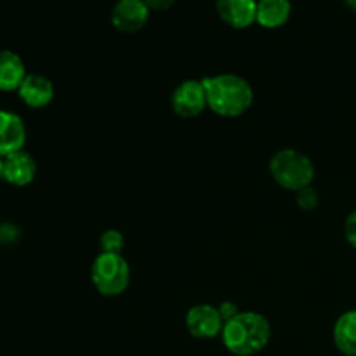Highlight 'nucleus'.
<instances>
[{
    "mask_svg": "<svg viewBox=\"0 0 356 356\" xmlns=\"http://www.w3.org/2000/svg\"><path fill=\"white\" fill-rule=\"evenodd\" d=\"M26 75V68L19 54L2 49L0 51V90L3 92L17 90Z\"/></svg>",
    "mask_w": 356,
    "mask_h": 356,
    "instance_id": "obj_13",
    "label": "nucleus"
},
{
    "mask_svg": "<svg viewBox=\"0 0 356 356\" xmlns=\"http://www.w3.org/2000/svg\"><path fill=\"white\" fill-rule=\"evenodd\" d=\"M146 6L149 7V10H156V13H163V10H169L170 7L176 3V0H145Z\"/></svg>",
    "mask_w": 356,
    "mask_h": 356,
    "instance_id": "obj_18",
    "label": "nucleus"
},
{
    "mask_svg": "<svg viewBox=\"0 0 356 356\" xmlns=\"http://www.w3.org/2000/svg\"><path fill=\"white\" fill-rule=\"evenodd\" d=\"M270 174L275 183L284 190L301 191L312 186L315 179V165L312 159L294 148H285L275 153L270 160Z\"/></svg>",
    "mask_w": 356,
    "mask_h": 356,
    "instance_id": "obj_3",
    "label": "nucleus"
},
{
    "mask_svg": "<svg viewBox=\"0 0 356 356\" xmlns=\"http://www.w3.org/2000/svg\"><path fill=\"white\" fill-rule=\"evenodd\" d=\"M170 106L181 118H195L207 108V94L202 80H184L174 89Z\"/></svg>",
    "mask_w": 356,
    "mask_h": 356,
    "instance_id": "obj_5",
    "label": "nucleus"
},
{
    "mask_svg": "<svg viewBox=\"0 0 356 356\" xmlns=\"http://www.w3.org/2000/svg\"><path fill=\"white\" fill-rule=\"evenodd\" d=\"M90 280L101 296L117 298L131 284V268L122 254L101 252L90 268Z\"/></svg>",
    "mask_w": 356,
    "mask_h": 356,
    "instance_id": "obj_4",
    "label": "nucleus"
},
{
    "mask_svg": "<svg viewBox=\"0 0 356 356\" xmlns=\"http://www.w3.org/2000/svg\"><path fill=\"white\" fill-rule=\"evenodd\" d=\"M19 99L30 108H44L54 99V86L51 80L38 73H30L17 89Z\"/></svg>",
    "mask_w": 356,
    "mask_h": 356,
    "instance_id": "obj_11",
    "label": "nucleus"
},
{
    "mask_svg": "<svg viewBox=\"0 0 356 356\" xmlns=\"http://www.w3.org/2000/svg\"><path fill=\"white\" fill-rule=\"evenodd\" d=\"M344 233H346L348 243H350V245L356 250V211L348 216L346 226H344Z\"/></svg>",
    "mask_w": 356,
    "mask_h": 356,
    "instance_id": "obj_17",
    "label": "nucleus"
},
{
    "mask_svg": "<svg viewBox=\"0 0 356 356\" xmlns=\"http://www.w3.org/2000/svg\"><path fill=\"white\" fill-rule=\"evenodd\" d=\"M149 7L145 0H117L110 14L111 24L122 33H138L149 19Z\"/></svg>",
    "mask_w": 356,
    "mask_h": 356,
    "instance_id": "obj_6",
    "label": "nucleus"
},
{
    "mask_svg": "<svg viewBox=\"0 0 356 356\" xmlns=\"http://www.w3.org/2000/svg\"><path fill=\"white\" fill-rule=\"evenodd\" d=\"M225 320L216 306L197 305L186 313V329L195 339H214L221 336Z\"/></svg>",
    "mask_w": 356,
    "mask_h": 356,
    "instance_id": "obj_7",
    "label": "nucleus"
},
{
    "mask_svg": "<svg viewBox=\"0 0 356 356\" xmlns=\"http://www.w3.org/2000/svg\"><path fill=\"white\" fill-rule=\"evenodd\" d=\"M99 245L101 252L122 254V250H124L125 247V238L124 235H122V232H118V229H106V232L101 235Z\"/></svg>",
    "mask_w": 356,
    "mask_h": 356,
    "instance_id": "obj_15",
    "label": "nucleus"
},
{
    "mask_svg": "<svg viewBox=\"0 0 356 356\" xmlns=\"http://www.w3.org/2000/svg\"><path fill=\"white\" fill-rule=\"evenodd\" d=\"M298 205L302 211H313L318 205V197H316L315 190L312 186L298 191Z\"/></svg>",
    "mask_w": 356,
    "mask_h": 356,
    "instance_id": "obj_16",
    "label": "nucleus"
},
{
    "mask_svg": "<svg viewBox=\"0 0 356 356\" xmlns=\"http://www.w3.org/2000/svg\"><path fill=\"white\" fill-rule=\"evenodd\" d=\"M334 343L344 356H356V309L343 313L334 325Z\"/></svg>",
    "mask_w": 356,
    "mask_h": 356,
    "instance_id": "obj_14",
    "label": "nucleus"
},
{
    "mask_svg": "<svg viewBox=\"0 0 356 356\" xmlns=\"http://www.w3.org/2000/svg\"><path fill=\"white\" fill-rule=\"evenodd\" d=\"M35 176H37V162L33 156L26 152H16L13 155L3 156V169H2V179L13 186H28L33 183Z\"/></svg>",
    "mask_w": 356,
    "mask_h": 356,
    "instance_id": "obj_9",
    "label": "nucleus"
},
{
    "mask_svg": "<svg viewBox=\"0 0 356 356\" xmlns=\"http://www.w3.org/2000/svg\"><path fill=\"white\" fill-rule=\"evenodd\" d=\"M207 94V108L225 118L247 113L254 103L252 86L243 76L221 73L202 80Z\"/></svg>",
    "mask_w": 356,
    "mask_h": 356,
    "instance_id": "obj_1",
    "label": "nucleus"
},
{
    "mask_svg": "<svg viewBox=\"0 0 356 356\" xmlns=\"http://www.w3.org/2000/svg\"><path fill=\"white\" fill-rule=\"evenodd\" d=\"M216 13L228 26L245 30L256 23L257 0H216Z\"/></svg>",
    "mask_w": 356,
    "mask_h": 356,
    "instance_id": "obj_8",
    "label": "nucleus"
},
{
    "mask_svg": "<svg viewBox=\"0 0 356 356\" xmlns=\"http://www.w3.org/2000/svg\"><path fill=\"white\" fill-rule=\"evenodd\" d=\"M271 325L257 312H240L225 323L221 332L222 344L235 356H252L268 346Z\"/></svg>",
    "mask_w": 356,
    "mask_h": 356,
    "instance_id": "obj_2",
    "label": "nucleus"
},
{
    "mask_svg": "<svg viewBox=\"0 0 356 356\" xmlns=\"http://www.w3.org/2000/svg\"><path fill=\"white\" fill-rule=\"evenodd\" d=\"M2 169H3V156H0V177H2Z\"/></svg>",
    "mask_w": 356,
    "mask_h": 356,
    "instance_id": "obj_21",
    "label": "nucleus"
},
{
    "mask_svg": "<svg viewBox=\"0 0 356 356\" xmlns=\"http://www.w3.org/2000/svg\"><path fill=\"white\" fill-rule=\"evenodd\" d=\"M344 2H346V3H348V6H350V7H351V9H353V10H356V0H344Z\"/></svg>",
    "mask_w": 356,
    "mask_h": 356,
    "instance_id": "obj_20",
    "label": "nucleus"
},
{
    "mask_svg": "<svg viewBox=\"0 0 356 356\" xmlns=\"http://www.w3.org/2000/svg\"><path fill=\"white\" fill-rule=\"evenodd\" d=\"M26 143V127L19 115L0 110V156L21 152Z\"/></svg>",
    "mask_w": 356,
    "mask_h": 356,
    "instance_id": "obj_10",
    "label": "nucleus"
},
{
    "mask_svg": "<svg viewBox=\"0 0 356 356\" xmlns=\"http://www.w3.org/2000/svg\"><path fill=\"white\" fill-rule=\"evenodd\" d=\"M218 309H219V313H221V316H222V320H225V323L228 322V320H232L233 316L235 315H238V309H236V306L233 305V302H222L221 306H218Z\"/></svg>",
    "mask_w": 356,
    "mask_h": 356,
    "instance_id": "obj_19",
    "label": "nucleus"
},
{
    "mask_svg": "<svg viewBox=\"0 0 356 356\" xmlns=\"http://www.w3.org/2000/svg\"><path fill=\"white\" fill-rule=\"evenodd\" d=\"M292 16L291 0H257L256 23L266 30H277L289 23Z\"/></svg>",
    "mask_w": 356,
    "mask_h": 356,
    "instance_id": "obj_12",
    "label": "nucleus"
}]
</instances>
